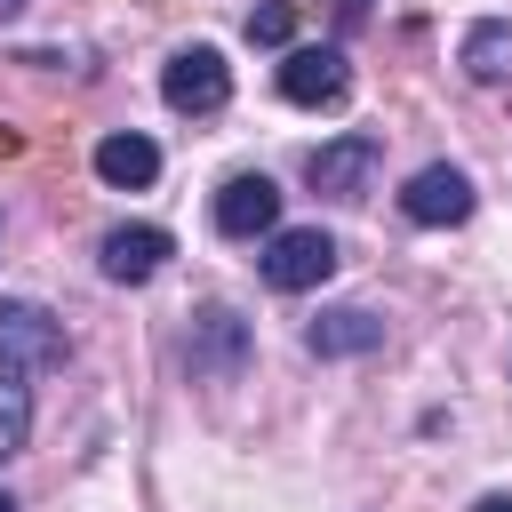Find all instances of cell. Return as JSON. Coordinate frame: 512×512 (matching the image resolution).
Segmentation results:
<instances>
[{
	"label": "cell",
	"instance_id": "1",
	"mask_svg": "<svg viewBox=\"0 0 512 512\" xmlns=\"http://www.w3.org/2000/svg\"><path fill=\"white\" fill-rule=\"evenodd\" d=\"M72 352V336H64V320L48 312V304H32V296H0V368L8 376H24V368H56Z\"/></svg>",
	"mask_w": 512,
	"mask_h": 512
},
{
	"label": "cell",
	"instance_id": "2",
	"mask_svg": "<svg viewBox=\"0 0 512 512\" xmlns=\"http://www.w3.org/2000/svg\"><path fill=\"white\" fill-rule=\"evenodd\" d=\"M184 360H192V376L232 384V376L248 368V320H240L232 304H200L192 328H184Z\"/></svg>",
	"mask_w": 512,
	"mask_h": 512
},
{
	"label": "cell",
	"instance_id": "3",
	"mask_svg": "<svg viewBox=\"0 0 512 512\" xmlns=\"http://www.w3.org/2000/svg\"><path fill=\"white\" fill-rule=\"evenodd\" d=\"M328 272H336V240H328L320 224H288V232L264 240V280H272L280 296H304V288H320Z\"/></svg>",
	"mask_w": 512,
	"mask_h": 512
},
{
	"label": "cell",
	"instance_id": "4",
	"mask_svg": "<svg viewBox=\"0 0 512 512\" xmlns=\"http://www.w3.org/2000/svg\"><path fill=\"white\" fill-rule=\"evenodd\" d=\"M160 96H168L176 112H224V96H232V64H224L208 40H192V48H176V56L160 64Z\"/></svg>",
	"mask_w": 512,
	"mask_h": 512
},
{
	"label": "cell",
	"instance_id": "5",
	"mask_svg": "<svg viewBox=\"0 0 512 512\" xmlns=\"http://www.w3.org/2000/svg\"><path fill=\"white\" fill-rule=\"evenodd\" d=\"M344 88H352L344 48H288V64H280V96H288V104L328 112V104H344Z\"/></svg>",
	"mask_w": 512,
	"mask_h": 512
},
{
	"label": "cell",
	"instance_id": "6",
	"mask_svg": "<svg viewBox=\"0 0 512 512\" xmlns=\"http://www.w3.org/2000/svg\"><path fill=\"white\" fill-rule=\"evenodd\" d=\"M376 160H384V144L376 136H336V144H320L312 152V192H328V200H368V176H376Z\"/></svg>",
	"mask_w": 512,
	"mask_h": 512
},
{
	"label": "cell",
	"instance_id": "7",
	"mask_svg": "<svg viewBox=\"0 0 512 512\" xmlns=\"http://www.w3.org/2000/svg\"><path fill=\"white\" fill-rule=\"evenodd\" d=\"M280 224V184L272 176H224L216 184V232L224 240H256V232H272Z\"/></svg>",
	"mask_w": 512,
	"mask_h": 512
},
{
	"label": "cell",
	"instance_id": "8",
	"mask_svg": "<svg viewBox=\"0 0 512 512\" xmlns=\"http://www.w3.org/2000/svg\"><path fill=\"white\" fill-rule=\"evenodd\" d=\"M400 208H408V224H464V216H472V176L448 168V160H432V168L408 176Z\"/></svg>",
	"mask_w": 512,
	"mask_h": 512
},
{
	"label": "cell",
	"instance_id": "9",
	"mask_svg": "<svg viewBox=\"0 0 512 512\" xmlns=\"http://www.w3.org/2000/svg\"><path fill=\"white\" fill-rule=\"evenodd\" d=\"M168 256H176V240H168L160 224H112V232L96 240V264H104V280H128V288H136V280H152Z\"/></svg>",
	"mask_w": 512,
	"mask_h": 512
},
{
	"label": "cell",
	"instance_id": "10",
	"mask_svg": "<svg viewBox=\"0 0 512 512\" xmlns=\"http://www.w3.org/2000/svg\"><path fill=\"white\" fill-rule=\"evenodd\" d=\"M304 344H312L320 360H344V352H376V344H384V320H376V312H360V304H328V312L304 328Z\"/></svg>",
	"mask_w": 512,
	"mask_h": 512
},
{
	"label": "cell",
	"instance_id": "11",
	"mask_svg": "<svg viewBox=\"0 0 512 512\" xmlns=\"http://www.w3.org/2000/svg\"><path fill=\"white\" fill-rule=\"evenodd\" d=\"M96 176H104V184H120V192H144V184L160 176V144H152V136H136V128H120V136H104V144H96Z\"/></svg>",
	"mask_w": 512,
	"mask_h": 512
},
{
	"label": "cell",
	"instance_id": "12",
	"mask_svg": "<svg viewBox=\"0 0 512 512\" xmlns=\"http://www.w3.org/2000/svg\"><path fill=\"white\" fill-rule=\"evenodd\" d=\"M456 64H464L480 88H504V80H512V16H480V24L464 32Z\"/></svg>",
	"mask_w": 512,
	"mask_h": 512
},
{
	"label": "cell",
	"instance_id": "13",
	"mask_svg": "<svg viewBox=\"0 0 512 512\" xmlns=\"http://www.w3.org/2000/svg\"><path fill=\"white\" fill-rule=\"evenodd\" d=\"M24 432H32V392L0 368V456H16V448H24Z\"/></svg>",
	"mask_w": 512,
	"mask_h": 512
},
{
	"label": "cell",
	"instance_id": "14",
	"mask_svg": "<svg viewBox=\"0 0 512 512\" xmlns=\"http://www.w3.org/2000/svg\"><path fill=\"white\" fill-rule=\"evenodd\" d=\"M288 32H296V8H288V0H264V8L248 16V40H264V48H288Z\"/></svg>",
	"mask_w": 512,
	"mask_h": 512
},
{
	"label": "cell",
	"instance_id": "15",
	"mask_svg": "<svg viewBox=\"0 0 512 512\" xmlns=\"http://www.w3.org/2000/svg\"><path fill=\"white\" fill-rule=\"evenodd\" d=\"M472 512H512V496H480V504H472Z\"/></svg>",
	"mask_w": 512,
	"mask_h": 512
},
{
	"label": "cell",
	"instance_id": "16",
	"mask_svg": "<svg viewBox=\"0 0 512 512\" xmlns=\"http://www.w3.org/2000/svg\"><path fill=\"white\" fill-rule=\"evenodd\" d=\"M0 512H16V496H8V488H0Z\"/></svg>",
	"mask_w": 512,
	"mask_h": 512
},
{
	"label": "cell",
	"instance_id": "17",
	"mask_svg": "<svg viewBox=\"0 0 512 512\" xmlns=\"http://www.w3.org/2000/svg\"><path fill=\"white\" fill-rule=\"evenodd\" d=\"M16 8H24V0H0V16H16Z\"/></svg>",
	"mask_w": 512,
	"mask_h": 512
}]
</instances>
